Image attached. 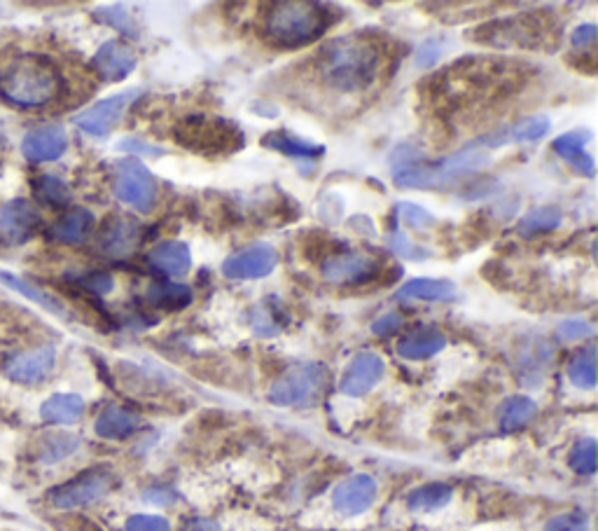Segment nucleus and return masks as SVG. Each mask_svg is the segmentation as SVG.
Listing matches in <instances>:
<instances>
[{
  "mask_svg": "<svg viewBox=\"0 0 598 531\" xmlns=\"http://www.w3.org/2000/svg\"><path fill=\"white\" fill-rule=\"evenodd\" d=\"M381 64H384V54L367 36L335 38L318 52V73L339 92H360L372 87Z\"/></svg>",
  "mask_w": 598,
  "mask_h": 531,
  "instance_id": "nucleus-1",
  "label": "nucleus"
},
{
  "mask_svg": "<svg viewBox=\"0 0 598 531\" xmlns=\"http://www.w3.org/2000/svg\"><path fill=\"white\" fill-rule=\"evenodd\" d=\"M61 89L64 80L59 68L40 54H17L0 66V99L15 108L52 106Z\"/></svg>",
  "mask_w": 598,
  "mask_h": 531,
  "instance_id": "nucleus-2",
  "label": "nucleus"
},
{
  "mask_svg": "<svg viewBox=\"0 0 598 531\" xmlns=\"http://www.w3.org/2000/svg\"><path fill=\"white\" fill-rule=\"evenodd\" d=\"M332 22L335 15L325 5L290 0V3H274L264 8L260 31L269 45L281 50H297L321 38Z\"/></svg>",
  "mask_w": 598,
  "mask_h": 531,
  "instance_id": "nucleus-3",
  "label": "nucleus"
},
{
  "mask_svg": "<svg viewBox=\"0 0 598 531\" xmlns=\"http://www.w3.org/2000/svg\"><path fill=\"white\" fill-rule=\"evenodd\" d=\"M486 162H489V153L479 146H470L437 164L412 160V157L393 162V178L400 188H442L456 178L477 174L479 169L486 167Z\"/></svg>",
  "mask_w": 598,
  "mask_h": 531,
  "instance_id": "nucleus-4",
  "label": "nucleus"
},
{
  "mask_svg": "<svg viewBox=\"0 0 598 531\" xmlns=\"http://www.w3.org/2000/svg\"><path fill=\"white\" fill-rule=\"evenodd\" d=\"M173 139L183 148H190L199 155H229L243 148L246 136L234 122L222 117H187L173 129Z\"/></svg>",
  "mask_w": 598,
  "mask_h": 531,
  "instance_id": "nucleus-5",
  "label": "nucleus"
},
{
  "mask_svg": "<svg viewBox=\"0 0 598 531\" xmlns=\"http://www.w3.org/2000/svg\"><path fill=\"white\" fill-rule=\"evenodd\" d=\"M330 375L323 363H302L283 372L269 389V401L281 408H311L323 398Z\"/></svg>",
  "mask_w": 598,
  "mask_h": 531,
  "instance_id": "nucleus-6",
  "label": "nucleus"
},
{
  "mask_svg": "<svg viewBox=\"0 0 598 531\" xmlns=\"http://www.w3.org/2000/svg\"><path fill=\"white\" fill-rule=\"evenodd\" d=\"M115 195L124 204L134 206L138 213H150L157 206L159 185L152 171L136 157L115 164Z\"/></svg>",
  "mask_w": 598,
  "mask_h": 531,
  "instance_id": "nucleus-7",
  "label": "nucleus"
},
{
  "mask_svg": "<svg viewBox=\"0 0 598 531\" xmlns=\"http://www.w3.org/2000/svg\"><path fill=\"white\" fill-rule=\"evenodd\" d=\"M115 485V475L108 468H92V471L68 480L66 485L54 487L50 492V503L54 508L73 510L101 501Z\"/></svg>",
  "mask_w": 598,
  "mask_h": 531,
  "instance_id": "nucleus-8",
  "label": "nucleus"
},
{
  "mask_svg": "<svg viewBox=\"0 0 598 531\" xmlns=\"http://www.w3.org/2000/svg\"><path fill=\"white\" fill-rule=\"evenodd\" d=\"M138 89H131V92H122L115 96H108L94 106H89L87 110H82L73 117V122L85 131V134L94 136V139H106V136L113 131L117 124L122 122L124 113H127L131 103L138 99Z\"/></svg>",
  "mask_w": 598,
  "mask_h": 531,
  "instance_id": "nucleus-9",
  "label": "nucleus"
},
{
  "mask_svg": "<svg viewBox=\"0 0 598 531\" xmlns=\"http://www.w3.org/2000/svg\"><path fill=\"white\" fill-rule=\"evenodd\" d=\"M43 216L29 199H12L0 209V246H22L36 237Z\"/></svg>",
  "mask_w": 598,
  "mask_h": 531,
  "instance_id": "nucleus-10",
  "label": "nucleus"
},
{
  "mask_svg": "<svg viewBox=\"0 0 598 531\" xmlns=\"http://www.w3.org/2000/svg\"><path fill=\"white\" fill-rule=\"evenodd\" d=\"M54 365H57V349H54V344H45V347L19 351V354L10 356L3 365V372L12 382L33 386L45 382L52 375Z\"/></svg>",
  "mask_w": 598,
  "mask_h": 531,
  "instance_id": "nucleus-11",
  "label": "nucleus"
},
{
  "mask_svg": "<svg viewBox=\"0 0 598 531\" xmlns=\"http://www.w3.org/2000/svg\"><path fill=\"white\" fill-rule=\"evenodd\" d=\"M278 262V253L274 246L257 241L222 262V274L229 279H262L274 272Z\"/></svg>",
  "mask_w": 598,
  "mask_h": 531,
  "instance_id": "nucleus-12",
  "label": "nucleus"
},
{
  "mask_svg": "<svg viewBox=\"0 0 598 531\" xmlns=\"http://www.w3.org/2000/svg\"><path fill=\"white\" fill-rule=\"evenodd\" d=\"M377 270H379L377 258H372V255H367V253H358V251L332 255V258L325 260L321 267L323 279L330 281V284H337V286L365 284V281L377 277Z\"/></svg>",
  "mask_w": 598,
  "mask_h": 531,
  "instance_id": "nucleus-13",
  "label": "nucleus"
},
{
  "mask_svg": "<svg viewBox=\"0 0 598 531\" xmlns=\"http://www.w3.org/2000/svg\"><path fill=\"white\" fill-rule=\"evenodd\" d=\"M96 244L106 258H129L141 244V225L127 216H110L103 223Z\"/></svg>",
  "mask_w": 598,
  "mask_h": 531,
  "instance_id": "nucleus-14",
  "label": "nucleus"
},
{
  "mask_svg": "<svg viewBox=\"0 0 598 531\" xmlns=\"http://www.w3.org/2000/svg\"><path fill=\"white\" fill-rule=\"evenodd\" d=\"M384 372H386L384 358L374 354V351H363V354L353 358L349 370L344 372L342 382H339V391L351 398L365 396V393H370L374 386L384 379Z\"/></svg>",
  "mask_w": 598,
  "mask_h": 531,
  "instance_id": "nucleus-15",
  "label": "nucleus"
},
{
  "mask_svg": "<svg viewBox=\"0 0 598 531\" xmlns=\"http://www.w3.org/2000/svg\"><path fill=\"white\" fill-rule=\"evenodd\" d=\"M377 480L372 475H351L344 482H339L335 494H332V503H335L337 513L346 517L363 515L365 510L372 508V503L377 501Z\"/></svg>",
  "mask_w": 598,
  "mask_h": 531,
  "instance_id": "nucleus-16",
  "label": "nucleus"
},
{
  "mask_svg": "<svg viewBox=\"0 0 598 531\" xmlns=\"http://www.w3.org/2000/svg\"><path fill=\"white\" fill-rule=\"evenodd\" d=\"M68 131L61 124H43L26 131L22 139V155L29 162H54L66 153Z\"/></svg>",
  "mask_w": 598,
  "mask_h": 531,
  "instance_id": "nucleus-17",
  "label": "nucleus"
},
{
  "mask_svg": "<svg viewBox=\"0 0 598 531\" xmlns=\"http://www.w3.org/2000/svg\"><path fill=\"white\" fill-rule=\"evenodd\" d=\"M138 64L136 50L124 40H108L94 54L92 68L103 82H122L134 73Z\"/></svg>",
  "mask_w": 598,
  "mask_h": 531,
  "instance_id": "nucleus-18",
  "label": "nucleus"
},
{
  "mask_svg": "<svg viewBox=\"0 0 598 531\" xmlns=\"http://www.w3.org/2000/svg\"><path fill=\"white\" fill-rule=\"evenodd\" d=\"M589 141H591L589 129L568 131V134H563L554 141V153L559 155L563 162H568L575 171H580V174L594 176V157L587 153Z\"/></svg>",
  "mask_w": 598,
  "mask_h": 531,
  "instance_id": "nucleus-19",
  "label": "nucleus"
},
{
  "mask_svg": "<svg viewBox=\"0 0 598 531\" xmlns=\"http://www.w3.org/2000/svg\"><path fill=\"white\" fill-rule=\"evenodd\" d=\"M148 265L157 272L169 274V277H185L192 267L190 246L183 241H162L155 248H150Z\"/></svg>",
  "mask_w": 598,
  "mask_h": 531,
  "instance_id": "nucleus-20",
  "label": "nucleus"
},
{
  "mask_svg": "<svg viewBox=\"0 0 598 531\" xmlns=\"http://www.w3.org/2000/svg\"><path fill=\"white\" fill-rule=\"evenodd\" d=\"M447 347V337L437 328H416L398 342V354L407 361H426Z\"/></svg>",
  "mask_w": 598,
  "mask_h": 531,
  "instance_id": "nucleus-21",
  "label": "nucleus"
},
{
  "mask_svg": "<svg viewBox=\"0 0 598 531\" xmlns=\"http://www.w3.org/2000/svg\"><path fill=\"white\" fill-rule=\"evenodd\" d=\"M402 302L423 300V302H456L458 288L449 279H412L395 293Z\"/></svg>",
  "mask_w": 598,
  "mask_h": 531,
  "instance_id": "nucleus-22",
  "label": "nucleus"
},
{
  "mask_svg": "<svg viewBox=\"0 0 598 531\" xmlns=\"http://www.w3.org/2000/svg\"><path fill=\"white\" fill-rule=\"evenodd\" d=\"M94 230V213L85 209V206H75V209L66 211L57 223L52 225V237L61 241V244L75 246L89 239V234Z\"/></svg>",
  "mask_w": 598,
  "mask_h": 531,
  "instance_id": "nucleus-23",
  "label": "nucleus"
},
{
  "mask_svg": "<svg viewBox=\"0 0 598 531\" xmlns=\"http://www.w3.org/2000/svg\"><path fill=\"white\" fill-rule=\"evenodd\" d=\"M96 436L106 440H122L134 436V433L141 429V417L136 412L127 408H120V405H110L96 419Z\"/></svg>",
  "mask_w": 598,
  "mask_h": 531,
  "instance_id": "nucleus-24",
  "label": "nucleus"
},
{
  "mask_svg": "<svg viewBox=\"0 0 598 531\" xmlns=\"http://www.w3.org/2000/svg\"><path fill=\"white\" fill-rule=\"evenodd\" d=\"M82 415H85V401H82L78 393H54V396L40 405V417L47 424L71 426L80 422Z\"/></svg>",
  "mask_w": 598,
  "mask_h": 531,
  "instance_id": "nucleus-25",
  "label": "nucleus"
},
{
  "mask_svg": "<svg viewBox=\"0 0 598 531\" xmlns=\"http://www.w3.org/2000/svg\"><path fill=\"white\" fill-rule=\"evenodd\" d=\"M264 146L276 150L285 157H292V160H302V162H316L325 150L318 143H309L299 136H292L288 131H271V134L264 136Z\"/></svg>",
  "mask_w": 598,
  "mask_h": 531,
  "instance_id": "nucleus-26",
  "label": "nucleus"
},
{
  "mask_svg": "<svg viewBox=\"0 0 598 531\" xmlns=\"http://www.w3.org/2000/svg\"><path fill=\"white\" fill-rule=\"evenodd\" d=\"M535 412H538V405H535L533 398H528V396L507 398V401L503 403V408H500V415H498L500 429H503L505 433L524 429V426L535 417Z\"/></svg>",
  "mask_w": 598,
  "mask_h": 531,
  "instance_id": "nucleus-27",
  "label": "nucleus"
},
{
  "mask_svg": "<svg viewBox=\"0 0 598 531\" xmlns=\"http://www.w3.org/2000/svg\"><path fill=\"white\" fill-rule=\"evenodd\" d=\"M454 496V489L444 482H428V485L416 487L412 494H409V508L416 510V513H433V510H440L447 506Z\"/></svg>",
  "mask_w": 598,
  "mask_h": 531,
  "instance_id": "nucleus-28",
  "label": "nucleus"
},
{
  "mask_svg": "<svg viewBox=\"0 0 598 531\" xmlns=\"http://www.w3.org/2000/svg\"><path fill=\"white\" fill-rule=\"evenodd\" d=\"M0 281H3L5 286L15 288V291L26 295V298H29V300L38 302V305L45 307L47 312L57 314V316H61V319H66V316H68V309H66L64 302H61L59 298H54L52 293H45L43 288H38V286H33V284H26V281L17 279L15 274H8V272H0Z\"/></svg>",
  "mask_w": 598,
  "mask_h": 531,
  "instance_id": "nucleus-29",
  "label": "nucleus"
},
{
  "mask_svg": "<svg viewBox=\"0 0 598 531\" xmlns=\"http://www.w3.org/2000/svg\"><path fill=\"white\" fill-rule=\"evenodd\" d=\"M561 225V211L556 206H538V209L528 211L519 220V234L521 237H535V234L552 232Z\"/></svg>",
  "mask_w": 598,
  "mask_h": 531,
  "instance_id": "nucleus-30",
  "label": "nucleus"
},
{
  "mask_svg": "<svg viewBox=\"0 0 598 531\" xmlns=\"http://www.w3.org/2000/svg\"><path fill=\"white\" fill-rule=\"evenodd\" d=\"M570 382L580 389H594L596 386V349L584 347L570 358L568 363Z\"/></svg>",
  "mask_w": 598,
  "mask_h": 531,
  "instance_id": "nucleus-31",
  "label": "nucleus"
},
{
  "mask_svg": "<svg viewBox=\"0 0 598 531\" xmlns=\"http://www.w3.org/2000/svg\"><path fill=\"white\" fill-rule=\"evenodd\" d=\"M148 302L159 309L176 312V309H183L190 305L192 291L187 286H180V284H157L148 291Z\"/></svg>",
  "mask_w": 598,
  "mask_h": 531,
  "instance_id": "nucleus-32",
  "label": "nucleus"
},
{
  "mask_svg": "<svg viewBox=\"0 0 598 531\" xmlns=\"http://www.w3.org/2000/svg\"><path fill=\"white\" fill-rule=\"evenodd\" d=\"M281 316H285V314H283L281 305H278L274 298L260 302V305H257L255 312H253L255 335L274 337V335L281 333V328L285 326V321H281Z\"/></svg>",
  "mask_w": 598,
  "mask_h": 531,
  "instance_id": "nucleus-33",
  "label": "nucleus"
},
{
  "mask_svg": "<svg viewBox=\"0 0 598 531\" xmlns=\"http://www.w3.org/2000/svg\"><path fill=\"white\" fill-rule=\"evenodd\" d=\"M80 447V438L71 436V433H52L40 443L38 459L43 464H57V461L71 457V454Z\"/></svg>",
  "mask_w": 598,
  "mask_h": 531,
  "instance_id": "nucleus-34",
  "label": "nucleus"
},
{
  "mask_svg": "<svg viewBox=\"0 0 598 531\" xmlns=\"http://www.w3.org/2000/svg\"><path fill=\"white\" fill-rule=\"evenodd\" d=\"M33 190H36V197L40 202L50 206H66L73 197L66 181H61L57 176H40L36 185H33Z\"/></svg>",
  "mask_w": 598,
  "mask_h": 531,
  "instance_id": "nucleus-35",
  "label": "nucleus"
},
{
  "mask_svg": "<svg viewBox=\"0 0 598 531\" xmlns=\"http://www.w3.org/2000/svg\"><path fill=\"white\" fill-rule=\"evenodd\" d=\"M568 464L575 473L594 475L596 473V443L594 438H584L570 450Z\"/></svg>",
  "mask_w": 598,
  "mask_h": 531,
  "instance_id": "nucleus-36",
  "label": "nucleus"
},
{
  "mask_svg": "<svg viewBox=\"0 0 598 531\" xmlns=\"http://www.w3.org/2000/svg\"><path fill=\"white\" fill-rule=\"evenodd\" d=\"M549 129H552V124H549L547 117L533 115L526 117L524 122L514 124V129L507 131V134H510V139L514 141H538L542 136H547Z\"/></svg>",
  "mask_w": 598,
  "mask_h": 531,
  "instance_id": "nucleus-37",
  "label": "nucleus"
},
{
  "mask_svg": "<svg viewBox=\"0 0 598 531\" xmlns=\"http://www.w3.org/2000/svg\"><path fill=\"white\" fill-rule=\"evenodd\" d=\"M398 218L405 223L407 227H412V230H426L435 223V216L430 211L423 209L419 204H409V202H402L398 204Z\"/></svg>",
  "mask_w": 598,
  "mask_h": 531,
  "instance_id": "nucleus-38",
  "label": "nucleus"
},
{
  "mask_svg": "<svg viewBox=\"0 0 598 531\" xmlns=\"http://www.w3.org/2000/svg\"><path fill=\"white\" fill-rule=\"evenodd\" d=\"M545 531H589V517L582 510H568V513L552 517Z\"/></svg>",
  "mask_w": 598,
  "mask_h": 531,
  "instance_id": "nucleus-39",
  "label": "nucleus"
},
{
  "mask_svg": "<svg viewBox=\"0 0 598 531\" xmlns=\"http://www.w3.org/2000/svg\"><path fill=\"white\" fill-rule=\"evenodd\" d=\"M101 19V22H106L110 26H115L117 31L127 33V36H138L136 26H134V19H131V12H127L124 8H120V5H115V8H106V10H99V15H96Z\"/></svg>",
  "mask_w": 598,
  "mask_h": 531,
  "instance_id": "nucleus-40",
  "label": "nucleus"
},
{
  "mask_svg": "<svg viewBox=\"0 0 598 531\" xmlns=\"http://www.w3.org/2000/svg\"><path fill=\"white\" fill-rule=\"evenodd\" d=\"M127 531H171V524L162 515H134L129 517Z\"/></svg>",
  "mask_w": 598,
  "mask_h": 531,
  "instance_id": "nucleus-41",
  "label": "nucleus"
},
{
  "mask_svg": "<svg viewBox=\"0 0 598 531\" xmlns=\"http://www.w3.org/2000/svg\"><path fill=\"white\" fill-rule=\"evenodd\" d=\"M591 333H594V326L584 319H568L559 326V340L563 342L582 340V337H589Z\"/></svg>",
  "mask_w": 598,
  "mask_h": 531,
  "instance_id": "nucleus-42",
  "label": "nucleus"
},
{
  "mask_svg": "<svg viewBox=\"0 0 598 531\" xmlns=\"http://www.w3.org/2000/svg\"><path fill=\"white\" fill-rule=\"evenodd\" d=\"M82 286H85L87 291L94 293V295H106L115 288V281L106 272H92V274H87L85 279H82Z\"/></svg>",
  "mask_w": 598,
  "mask_h": 531,
  "instance_id": "nucleus-43",
  "label": "nucleus"
},
{
  "mask_svg": "<svg viewBox=\"0 0 598 531\" xmlns=\"http://www.w3.org/2000/svg\"><path fill=\"white\" fill-rule=\"evenodd\" d=\"M391 248H393V253H398V255H405V258H423V255H428V251H423V248H419V246H414L412 241H409L405 234L402 232H393L391 234Z\"/></svg>",
  "mask_w": 598,
  "mask_h": 531,
  "instance_id": "nucleus-44",
  "label": "nucleus"
},
{
  "mask_svg": "<svg viewBox=\"0 0 598 531\" xmlns=\"http://www.w3.org/2000/svg\"><path fill=\"white\" fill-rule=\"evenodd\" d=\"M122 150H129V153H138V155H145V157H162L166 150L164 148H157V146H150V143H143V141H136V139H124L120 143Z\"/></svg>",
  "mask_w": 598,
  "mask_h": 531,
  "instance_id": "nucleus-45",
  "label": "nucleus"
},
{
  "mask_svg": "<svg viewBox=\"0 0 598 531\" xmlns=\"http://www.w3.org/2000/svg\"><path fill=\"white\" fill-rule=\"evenodd\" d=\"M402 326V316L398 312H388L386 316H381V319L374 323L372 330L377 335H388L391 330H398Z\"/></svg>",
  "mask_w": 598,
  "mask_h": 531,
  "instance_id": "nucleus-46",
  "label": "nucleus"
},
{
  "mask_svg": "<svg viewBox=\"0 0 598 531\" xmlns=\"http://www.w3.org/2000/svg\"><path fill=\"white\" fill-rule=\"evenodd\" d=\"M594 38H596V26L594 24H582V26H577V29L573 31V45L575 47H589L591 43H594Z\"/></svg>",
  "mask_w": 598,
  "mask_h": 531,
  "instance_id": "nucleus-47",
  "label": "nucleus"
},
{
  "mask_svg": "<svg viewBox=\"0 0 598 531\" xmlns=\"http://www.w3.org/2000/svg\"><path fill=\"white\" fill-rule=\"evenodd\" d=\"M145 501L157 503V506H169V503L176 501V494H173L171 489H150V492L145 494Z\"/></svg>",
  "mask_w": 598,
  "mask_h": 531,
  "instance_id": "nucleus-48",
  "label": "nucleus"
},
{
  "mask_svg": "<svg viewBox=\"0 0 598 531\" xmlns=\"http://www.w3.org/2000/svg\"><path fill=\"white\" fill-rule=\"evenodd\" d=\"M440 47L437 45H423L419 54H416V61H419V66H433L437 57H440Z\"/></svg>",
  "mask_w": 598,
  "mask_h": 531,
  "instance_id": "nucleus-49",
  "label": "nucleus"
},
{
  "mask_svg": "<svg viewBox=\"0 0 598 531\" xmlns=\"http://www.w3.org/2000/svg\"><path fill=\"white\" fill-rule=\"evenodd\" d=\"M0 148H3V134H0Z\"/></svg>",
  "mask_w": 598,
  "mask_h": 531,
  "instance_id": "nucleus-50",
  "label": "nucleus"
}]
</instances>
